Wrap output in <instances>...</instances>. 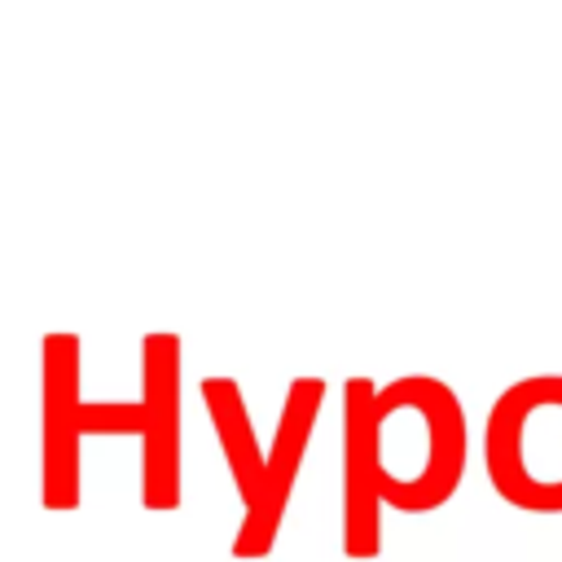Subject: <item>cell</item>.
<instances>
[{
	"label": "cell",
	"mask_w": 562,
	"mask_h": 562,
	"mask_svg": "<svg viewBox=\"0 0 562 562\" xmlns=\"http://www.w3.org/2000/svg\"><path fill=\"white\" fill-rule=\"evenodd\" d=\"M347 404L356 408L378 501L422 514L443 505L465 470V417L448 382L400 378L386 391L351 378Z\"/></svg>",
	"instance_id": "1"
},
{
	"label": "cell",
	"mask_w": 562,
	"mask_h": 562,
	"mask_svg": "<svg viewBox=\"0 0 562 562\" xmlns=\"http://www.w3.org/2000/svg\"><path fill=\"white\" fill-rule=\"evenodd\" d=\"M483 461L492 487L536 514L562 509V378H527L509 386L487 417Z\"/></svg>",
	"instance_id": "2"
},
{
	"label": "cell",
	"mask_w": 562,
	"mask_h": 562,
	"mask_svg": "<svg viewBox=\"0 0 562 562\" xmlns=\"http://www.w3.org/2000/svg\"><path fill=\"white\" fill-rule=\"evenodd\" d=\"M140 408H119V404H83L79 426L83 435L97 430H140L145 435V505L149 509H171L180 501V457H176V338L171 334H149L145 338V417L154 422H132Z\"/></svg>",
	"instance_id": "3"
},
{
	"label": "cell",
	"mask_w": 562,
	"mask_h": 562,
	"mask_svg": "<svg viewBox=\"0 0 562 562\" xmlns=\"http://www.w3.org/2000/svg\"><path fill=\"white\" fill-rule=\"evenodd\" d=\"M79 338L57 334L44 342V505L79 501Z\"/></svg>",
	"instance_id": "4"
},
{
	"label": "cell",
	"mask_w": 562,
	"mask_h": 562,
	"mask_svg": "<svg viewBox=\"0 0 562 562\" xmlns=\"http://www.w3.org/2000/svg\"><path fill=\"white\" fill-rule=\"evenodd\" d=\"M325 386L316 378H294L290 382V395H285V408H281V426H277V439H272V461L263 470V505L255 518L241 522V536L233 544L237 558H259L272 549V536H277V522H281V509H285V496H290V479L303 461V443L312 435V417H316V404H321Z\"/></svg>",
	"instance_id": "5"
}]
</instances>
